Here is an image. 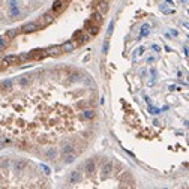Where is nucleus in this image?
I'll use <instances>...</instances> for the list:
<instances>
[{
    "mask_svg": "<svg viewBox=\"0 0 189 189\" xmlns=\"http://www.w3.org/2000/svg\"><path fill=\"white\" fill-rule=\"evenodd\" d=\"M53 20H54V15H53V12H50V14H44L42 17H41L39 20H38V21H36V24H38V27L48 26L50 23H53Z\"/></svg>",
    "mask_w": 189,
    "mask_h": 189,
    "instance_id": "1",
    "label": "nucleus"
},
{
    "mask_svg": "<svg viewBox=\"0 0 189 189\" xmlns=\"http://www.w3.org/2000/svg\"><path fill=\"white\" fill-rule=\"evenodd\" d=\"M86 30L90 36H96V35L99 33V24H96V23H93L92 20H89V21L86 23Z\"/></svg>",
    "mask_w": 189,
    "mask_h": 189,
    "instance_id": "2",
    "label": "nucleus"
},
{
    "mask_svg": "<svg viewBox=\"0 0 189 189\" xmlns=\"http://www.w3.org/2000/svg\"><path fill=\"white\" fill-rule=\"evenodd\" d=\"M74 39H78V41H75V45H83V44H86L89 39H90V35L89 33H83V32H75V35H74Z\"/></svg>",
    "mask_w": 189,
    "mask_h": 189,
    "instance_id": "3",
    "label": "nucleus"
},
{
    "mask_svg": "<svg viewBox=\"0 0 189 189\" xmlns=\"http://www.w3.org/2000/svg\"><path fill=\"white\" fill-rule=\"evenodd\" d=\"M93 6L98 9V12H99L101 15L107 14V11H108V3H107L105 0H94Z\"/></svg>",
    "mask_w": 189,
    "mask_h": 189,
    "instance_id": "4",
    "label": "nucleus"
},
{
    "mask_svg": "<svg viewBox=\"0 0 189 189\" xmlns=\"http://www.w3.org/2000/svg\"><path fill=\"white\" fill-rule=\"evenodd\" d=\"M48 54H47V50H35L29 54V59L32 60H41V59H45Z\"/></svg>",
    "mask_w": 189,
    "mask_h": 189,
    "instance_id": "5",
    "label": "nucleus"
},
{
    "mask_svg": "<svg viewBox=\"0 0 189 189\" xmlns=\"http://www.w3.org/2000/svg\"><path fill=\"white\" fill-rule=\"evenodd\" d=\"M66 6V3L65 2H62V0H57V2H54L53 3V8H51V12L53 14H59L63 11V8Z\"/></svg>",
    "mask_w": 189,
    "mask_h": 189,
    "instance_id": "6",
    "label": "nucleus"
},
{
    "mask_svg": "<svg viewBox=\"0 0 189 189\" xmlns=\"http://www.w3.org/2000/svg\"><path fill=\"white\" fill-rule=\"evenodd\" d=\"M101 171H102V177L105 179V177H108L110 174H111V171H113V162H105L102 165V168H101Z\"/></svg>",
    "mask_w": 189,
    "mask_h": 189,
    "instance_id": "7",
    "label": "nucleus"
},
{
    "mask_svg": "<svg viewBox=\"0 0 189 189\" xmlns=\"http://www.w3.org/2000/svg\"><path fill=\"white\" fill-rule=\"evenodd\" d=\"M39 27H38V24L36 23H29V24H26V26L21 27V33H32V32H35V30H38Z\"/></svg>",
    "mask_w": 189,
    "mask_h": 189,
    "instance_id": "8",
    "label": "nucleus"
},
{
    "mask_svg": "<svg viewBox=\"0 0 189 189\" xmlns=\"http://www.w3.org/2000/svg\"><path fill=\"white\" fill-rule=\"evenodd\" d=\"M62 159H63V162H65V164H71V162H74V161L77 159V155H75V152L62 153Z\"/></svg>",
    "mask_w": 189,
    "mask_h": 189,
    "instance_id": "9",
    "label": "nucleus"
},
{
    "mask_svg": "<svg viewBox=\"0 0 189 189\" xmlns=\"http://www.w3.org/2000/svg\"><path fill=\"white\" fill-rule=\"evenodd\" d=\"M84 168H86L87 174H93L96 171V162H94V159H89L86 164H84Z\"/></svg>",
    "mask_w": 189,
    "mask_h": 189,
    "instance_id": "10",
    "label": "nucleus"
},
{
    "mask_svg": "<svg viewBox=\"0 0 189 189\" xmlns=\"http://www.w3.org/2000/svg\"><path fill=\"white\" fill-rule=\"evenodd\" d=\"M80 180H81V173L78 171V170H74V171L71 173V177H69V183L75 185V183H78Z\"/></svg>",
    "mask_w": 189,
    "mask_h": 189,
    "instance_id": "11",
    "label": "nucleus"
},
{
    "mask_svg": "<svg viewBox=\"0 0 189 189\" xmlns=\"http://www.w3.org/2000/svg\"><path fill=\"white\" fill-rule=\"evenodd\" d=\"M17 83H18V86H21V87H29V84L32 83V78L29 77V75H23V77H20L17 80Z\"/></svg>",
    "mask_w": 189,
    "mask_h": 189,
    "instance_id": "12",
    "label": "nucleus"
},
{
    "mask_svg": "<svg viewBox=\"0 0 189 189\" xmlns=\"http://www.w3.org/2000/svg\"><path fill=\"white\" fill-rule=\"evenodd\" d=\"M75 47H77V45H75V42H74V41H69V42H65V44H63L60 48H62V51L71 53V51H74V48H75Z\"/></svg>",
    "mask_w": 189,
    "mask_h": 189,
    "instance_id": "13",
    "label": "nucleus"
},
{
    "mask_svg": "<svg viewBox=\"0 0 189 189\" xmlns=\"http://www.w3.org/2000/svg\"><path fill=\"white\" fill-rule=\"evenodd\" d=\"M3 60L6 62V63H9V65H18V63H21V62H20V57H18V56H14V54L6 56Z\"/></svg>",
    "mask_w": 189,
    "mask_h": 189,
    "instance_id": "14",
    "label": "nucleus"
},
{
    "mask_svg": "<svg viewBox=\"0 0 189 189\" xmlns=\"http://www.w3.org/2000/svg\"><path fill=\"white\" fill-rule=\"evenodd\" d=\"M81 116H83L84 119H87V120H92L94 116H96V113H94V110H92V108H84Z\"/></svg>",
    "mask_w": 189,
    "mask_h": 189,
    "instance_id": "15",
    "label": "nucleus"
},
{
    "mask_svg": "<svg viewBox=\"0 0 189 189\" xmlns=\"http://www.w3.org/2000/svg\"><path fill=\"white\" fill-rule=\"evenodd\" d=\"M26 167H27L26 161H15V162H14V170H15V171H23Z\"/></svg>",
    "mask_w": 189,
    "mask_h": 189,
    "instance_id": "16",
    "label": "nucleus"
},
{
    "mask_svg": "<svg viewBox=\"0 0 189 189\" xmlns=\"http://www.w3.org/2000/svg\"><path fill=\"white\" fill-rule=\"evenodd\" d=\"M12 86H14V81H12V80H5V81L0 83V89H2V90H11Z\"/></svg>",
    "mask_w": 189,
    "mask_h": 189,
    "instance_id": "17",
    "label": "nucleus"
},
{
    "mask_svg": "<svg viewBox=\"0 0 189 189\" xmlns=\"http://www.w3.org/2000/svg\"><path fill=\"white\" fill-rule=\"evenodd\" d=\"M62 53L63 51H62L60 47H51V48L47 50V54H48V56H60Z\"/></svg>",
    "mask_w": 189,
    "mask_h": 189,
    "instance_id": "18",
    "label": "nucleus"
},
{
    "mask_svg": "<svg viewBox=\"0 0 189 189\" xmlns=\"http://www.w3.org/2000/svg\"><path fill=\"white\" fill-rule=\"evenodd\" d=\"M74 149H75V147H74V144H71V143H63V144H62L60 152H62V153H68V152H75Z\"/></svg>",
    "mask_w": 189,
    "mask_h": 189,
    "instance_id": "19",
    "label": "nucleus"
},
{
    "mask_svg": "<svg viewBox=\"0 0 189 189\" xmlns=\"http://www.w3.org/2000/svg\"><path fill=\"white\" fill-rule=\"evenodd\" d=\"M89 99H83V101H80V102H77L75 104V108L77 110H84L86 107H89Z\"/></svg>",
    "mask_w": 189,
    "mask_h": 189,
    "instance_id": "20",
    "label": "nucleus"
},
{
    "mask_svg": "<svg viewBox=\"0 0 189 189\" xmlns=\"http://www.w3.org/2000/svg\"><path fill=\"white\" fill-rule=\"evenodd\" d=\"M90 20H92L93 23H96V24H101V23H102V20H104V17L101 15V14H99V12H94Z\"/></svg>",
    "mask_w": 189,
    "mask_h": 189,
    "instance_id": "21",
    "label": "nucleus"
},
{
    "mask_svg": "<svg viewBox=\"0 0 189 189\" xmlns=\"http://www.w3.org/2000/svg\"><path fill=\"white\" fill-rule=\"evenodd\" d=\"M45 156H47V158H48V159H54V158H56V156H57V150H56V149H48V150H47V152H45Z\"/></svg>",
    "mask_w": 189,
    "mask_h": 189,
    "instance_id": "22",
    "label": "nucleus"
},
{
    "mask_svg": "<svg viewBox=\"0 0 189 189\" xmlns=\"http://www.w3.org/2000/svg\"><path fill=\"white\" fill-rule=\"evenodd\" d=\"M9 41H11V39H9L8 36H2V38H0V50H3L5 47H8Z\"/></svg>",
    "mask_w": 189,
    "mask_h": 189,
    "instance_id": "23",
    "label": "nucleus"
},
{
    "mask_svg": "<svg viewBox=\"0 0 189 189\" xmlns=\"http://www.w3.org/2000/svg\"><path fill=\"white\" fill-rule=\"evenodd\" d=\"M18 32H20V30H17V29H11V30L6 32V36H8L9 39H14V38L18 35Z\"/></svg>",
    "mask_w": 189,
    "mask_h": 189,
    "instance_id": "24",
    "label": "nucleus"
},
{
    "mask_svg": "<svg viewBox=\"0 0 189 189\" xmlns=\"http://www.w3.org/2000/svg\"><path fill=\"white\" fill-rule=\"evenodd\" d=\"M51 140L48 137H45V135H41V137H38V143L39 144H47V143H50Z\"/></svg>",
    "mask_w": 189,
    "mask_h": 189,
    "instance_id": "25",
    "label": "nucleus"
},
{
    "mask_svg": "<svg viewBox=\"0 0 189 189\" xmlns=\"http://www.w3.org/2000/svg\"><path fill=\"white\" fill-rule=\"evenodd\" d=\"M18 57H20V62H26V60H29V54H27V53L21 54V56H18Z\"/></svg>",
    "mask_w": 189,
    "mask_h": 189,
    "instance_id": "26",
    "label": "nucleus"
},
{
    "mask_svg": "<svg viewBox=\"0 0 189 189\" xmlns=\"http://www.w3.org/2000/svg\"><path fill=\"white\" fill-rule=\"evenodd\" d=\"M107 50H108V41H105L104 44V53H107Z\"/></svg>",
    "mask_w": 189,
    "mask_h": 189,
    "instance_id": "27",
    "label": "nucleus"
}]
</instances>
